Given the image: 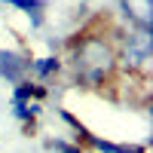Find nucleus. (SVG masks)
<instances>
[{
  "mask_svg": "<svg viewBox=\"0 0 153 153\" xmlns=\"http://www.w3.org/2000/svg\"><path fill=\"white\" fill-rule=\"evenodd\" d=\"M65 74L74 86L89 89V92H101V89L113 86L120 76V61H117V46H113L110 31H95L86 28L80 34L68 37L65 43Z\"/></svg>",
  "mask_w": 153,
  "mask_h": 153,
  "instance_id": "f257e3e1",
  "label": "nucleus"
},
{
  "mask_svg": "<svg viewBox=\"0 0 153 153\" xmlns=\"http://www.w3.org/2000/svg\"><path fill=\"white\" fill-rule=\"evenodd\" d=\"M110 37H113V46H117L120 74L147 76L150 74V58H153V31L117 25V28H110Z\"/></svg>",
  "mask_w": 153,
  "mask_h": 153,
  "instance_id": "f03ea898",
  "label": "nucleus"
},
{
  "mask_svg": "<svg viewBox=\"0 0 153 153\" xmlns=\"http://www.w3.org/2000/svg\"><path fill=\"white\" fill-rule=\"evenodd\" d=\"M28 74H31V52L0 46V80L9 86H19L28 80Z\"/></svg>",
  "mask_w": 153,
  "mask_h": 153,
  "instance_id": "7ed1b4c3",
  "label": "nucleus"
},
{
  "mask_svg": "<svg viewBox=\"0 0 153 153\" xmlns=\"http://www.w3.org/2000/svg\"><path fill=\"white\" fill-rule=\"evenodd\" d=\"M117 9L123 19L120 25L153 31V0H117Z\"/></svg>",
  "mask_w": 153,
  "mask_h": 153,
  "instance_id": "20e7f679",
  "label": "nucleus"
},
{
  "mask_svg": "<svg viewBox=\"0 0 153 153\" xmlns=\"http://www.w3.org/2000/svg\"><path fill=\"white\" fill-rule=\"evenodd\" d=\"M65 74V61H61V55H40V58H31V74H28V80L37 83V86H43L49 89L58 76Z\"/></svg>",
  "mask_w": 153,
  "mask_h": 153,
  "instance_id": "39448f33",
  "label": "nucleus"
},
{
  "mask_svg": "<svg viewBox=\"0 0 153 153\" xmlns=\"http://www.w3.org/2000/svg\"><path fill=\"white\" fill-rule=\"evenodd\" d=\"M9 110H12V120L25 132H34V126H37V120L43 113V101H37V98H12L9 95Z\"/></svg>",
  "mask_w": 153,
  "mask_h": 153,
  "instance_id": "423d86ee",
  "label": "nucleus"
},
{
  "mask_svg": "<svg viewBox=\"0 0 153 153\" xmlns=\"http://www.w3.org/2000/svg\"><path fill=\"white\" fill-rule=\"evenodd\" d=\"M6 6L16 12H25L31 22V31H43L46 28V12H49V0H3Z\"/></svg>",
  "mask_w": 153,
  "mask_h": 153,
  "instance_id": "0eeeda50",
  "label": "nucleus"
},
{
  "mask_svg": "<svg viewBox=\"0 0 153 153\" xmlns=\"http://www.w3.org/2000/svg\"><path fill=\"white\" fill-rule=\"evenodd\" d=\"M83 147L101 150V153H147L144 144H113V141H104V138H98V135H89Z\"/></svg>",
  "mask_w": 153,
  "mask_h": 153,
  "instance_id": "6e6552de",
  "label": "nucleus"
},
{
  "mask_svg": "<svg viewBox=\"0 0 153 153\" xmlns=\"http://www.w3.org/2000/svg\"><path fill=\"white\" fill-rule=\"evenodd\" d=\"M43 147L49 153H86V147H80L76 141H68V138H46Z\"/></svg>",
  "mask_w": 153,
  "mask_h": 153,
  "instance_id": "1a4fd4ad",
  "label": "nucleus"
}]
</instances>
